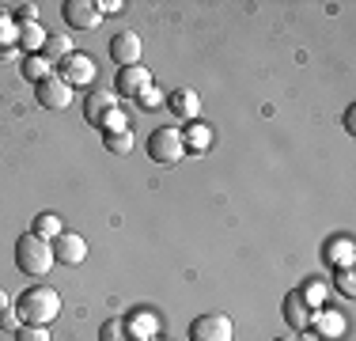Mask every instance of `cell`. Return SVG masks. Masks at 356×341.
<instances>
[{"label": "cell", "mask_w": 356, "mask_h": 341, "mask_svg": "<svg viewBox=\"0 0 356 341\" xmlns=\"http://www.w3.org/2000/svg\"><path fill=\"white\" fill-rule=\"evenodd\" d=\"M326 262H330V266L349 269V262H353V239H330V243H326Z\"/></svg>", "instance_id": "2e32d148"}, {"label": "cell", "mask_w": 356, "mask_h": 341, "mask_svg": "<svg viewBox=\"0 0 356 341\" xmlns=\"http://www.w3.org/2000/svg\"><path fill=\"white\" fill-rule=\"evenodd\" d=\"M182 156H186V136H182V129H175V125H159V129H152V136H148V159H152V164L171 167Z\"/></svg>", "instance_id": "3957f363"}, {"label": "cell", "mask_w": 356, "mask_h": 341, "mask_svg": "<svg viewBox=\"0 0 356 341\" xmlns=\"http://www.w3.org/2000/svg\"><path fill=\"white\" fill-rule=\"evenodd\" d=\"M46 38H49V31L42 27V23H19V46L27 49V57L42 54V49H46Z\"/></svg>", "instance_id": "5bb4252c"}, {"label": "cell", "mask_w": 356, "mask_h": 341, "mask_svg": "<svg viewBox=\"0 0 356 341\" xmlns=\"http://www.w3.org/2000/svg\"><path fill=\"white\" fill-rule=\"evenodd\" d=\"M152 341H163V338H152Z\"/></svg>", "instance_id": "836d02e7"}, {"label": "cell", "mask_w": 356, "mask_h": 341, "mask_svg": "<svg viewBox=\"0 0 356 341\" xmlns=\"http://www.w3.org/2000/svg\"><path fill=\"white\" fill-rule=\"evenodd\" d=\"M19 326H23V319H19V311H15V307H8V311H0V330H8V334H15Z\"/></svg>", "instance_id": "83f0119b"}, {"label": "cell", "mask_w": 356, "mask_h": 341, "mask_svg": "<svg viewBox=\"0 0 356 341\" xmlns=\"http://www.w3.org/2000/svg\"><path fill=\"white\" fill-rule=\"evenodd\" d=\"M311 319H315L311 303L300 296V288H292V292L284 296V322H288L292 330H300V334H303V330H311Z\"/></svg>", "instance_id": "30bf717a"}, {"label": "cell", "mask_w": 356, "mask_h": 341, "mask_svg": "<svg viewBox=\"0 0 356 341\" xmlns=\"http://www.w3.org/2000/svg\"><path fill=\"white\" fill-rule=\"evenodd\" d=\"M167 106H171L178 118H197L201 114V99H197V91H190V88L171 91V95H167Z\"/></svg>", "instance_id": "4fadbf2b"}, {"label": "cell", "mask_w": 356, "mask_h": 341, "mask_svg": "<svg viewBox=\"0 0 356 341\" xmlns=\"http://www.w3.org/2000/svg\"><path fill=\"white\" fill-rule=\"evenodd\" d=\"M95 4H99V15H114L125 8V4H118V0H95Z\"/></svg>", "instance_id": "f1b7e54d"}, {"label": "cell", "mask_w": 356, "mask_h": 341, "mask_svg": "<svg viewBox=\"0 0 356 341\" xmlns=\"http://www.w3.org/2000/svg\"><path fill=\"white\" fill-rule=\"evenodd\" d=\"M232 319L224 311H205L190 322V341H232Z\"/></svg>", "instance_id": "277c9868"}, {"label": "cell", "mask_w": 356, "mask_h": 341, "mask_svg": "<svg viewBox=\"0 0 356 341\" xmlns=\"http://www.w3.org/2000/svg\"><path fill=\"white\" fill-rule=\"evenodd\" d=\"M12 338H15V341H54V338H49V330H46V326H31V322H23V326L15 330Z\"/></svg>", "instance_id": "cb8c5ba5"}, {"label": "cell", "mask_w": 356, "mask_h": 341, "mask_svg": "<svg viewBox=\"0 0 356 341\" xmlns=\"http://www.w3.org/2000/svg\"><path fill=\"white\" fill-rule=\"evenodd\" d=\"M103 144H106L110 156H129L137 141H133V133H129V129H122V133H103Z\"/></svg>", "instance_id": "ac0fdd59"}, {"label": "cell", "mask_w": 356, "mask_h": 341, "mask_svg": "<svg viewBox=\"0 0 356 341\" xmlns=\"http://www.w3.org/2000/svg\"><path fill=\"white\" fill-rule=\"evenodd\" d=\"M144 88H152V72L140 65L133 68H118V91H122V99H137Z\"/></svg>", "instance_id": "8fae6325"}, {"label": "cell", "mask_w": 356, "mask_h": 341, "mask_svg": "<svg viewBox=\"0 0 356 341\" xmlns=\"http://www.w3.org/2000/svg\"><path fill=\"white\" fill-rule=\"evenodd\" d=\"M15 311H19V319L31 322V326H49V322L61 315V296L49 285H35L15 300Z\"/></svg>", "instance_id": "6da1fadb"}, {"label": "cell", "mask_w": 356, "mask_h": 341, "mask_svg": "<svg viewBox=\"0 0 356 341\" xmlns=\"http://www.w3.org/2000/svg\"><path fill=\"white\" fill-rule=\"evenodd\" d=\"M345 129L356 133V114H353V110H345Z\"/></svg>", "instance_id": "f546056e"}, {"label": "cell", "mask_w": 356, "mask_h": 341, "mask_svg": "<svg viewBox=\"0 0 356 341\" xmlns=\"http://www.w3.org/2000/svg\"><path fill=\"white\" fill-rule=\"evenodd\" d=\"M99 341H133V338H129V330H125L122 319H106L103 330H99Z\"/></svg>", "instance_id": "7402d4cb"}, {"label": "cell", "mask_w": 356, "mask_h": 341, "mask_svg": "<svg viewBox=\"0 0 356 341\" xmlns=\"http://www.w3.org/2000/svg\"><path fill=\"white\" fill-rule=\"evenodd\" d=\"M54 258L61 262V266H80V262L88 258V239L76 235V232H61L54 239Z\"/></svg>", "instance_id": "ba28073f"}, {"label": "cell", "mask_w": 356, "mask_h": 341, "mask_svg": "<svg viewBox=\"0 0 356 341\" xmlns=\"http://www.w3.org/2000/svg\"><path fill=\"white\" fill-rule=\"evenodd\" d=\"M57 76H61L69 88H72V84H91V80H95V61H91L88 54H76V49H72V54L61 61V72H57Z\"/></svg>", "instance_id": "9c48e42d"}, {"label": "cell", "mask_w": 356, "mask_h": 341, "mask_svg": "<svg viewBox=\"0 0 356 341\" xmlns=\"http://www.w3.org/2000/svg\"><path fill=\"white\" fill-rule=\"evenodd\" d=\"M311 322H318V330H322V334H326V338H341L345 334V319H341V315H315V319H311Z\"/></svg>", "instance_id": "44dd1931"}, {"label": "cell", "mask_w": 356, "mask_h": 341, "mask_svg": "<svg viewBox=\"0 0 356 341\" xmlns=\"http://www.w3.org/2000/svg\"><path fill=\"white\" fill-rule=\"evenodd\" d=\"M99 125H103V133H122V129H129V118H125L122 106H118V110H110V114H106Z\"/></svg>", "instance_id": "d4e9b609"}, {"label": "cell", "mask_w": 356, "mask_h": 341, "mask_svg": "<svg viewBox=\"0 0 356 341\" xmlns=\"http://www.w3.org/2000/svg\"><path fill=\"white\" fill-rule=\"evenodd\" d=\"M334 285H337V292L349 296V300L356 296V277H353V269H337V273H334Z\"/></svg>", "instance_id": "4316f807"}, {"label": "cell", "mask_w": 356, "mask_h": 341, "mask_svg": "<svg viewBox=\"0 0 356 341\" xmlns=\"http://www.w3.org/2000/svg\"><path fill=\"white\" fill-rule=\"evenodd\" d=\"M140 49H144V42H140L137 31H118L114 38H110V57H114L118 68L140 65Z\"/></svg>", "instance_id": "8992f818"}, {"label": "cell", "mask_w": 356, "mask_h": 341, "mask_svg": "<svg viewBox=\"0 0 356 341\" xmlns=\"http://www.w3.org/2000/svg\"><path fill=\"white\" fill-rule=\"evenodd\" d=\"M61 232H65V224H61V216H57V212H42V216L35 220V235L46 239V243H54Z\"/></svg>", "instance_id": "e0dca14e"}, {"label": "cell", "mask_w": 356, "mask_h": 341, "mask_svg": "<svg viewBox=\"0 0 356 341\" xmlns=\"http://www.w3.org/2000/svg\"><path fill=\"white\" fill-rule=\"evenodd\" d=\"M0 311H8V292L0 288Z\"/></svg>", "instance_id": "4dcf8cb0"}, {"label": "cell", "mask_w": 356, "mask_h": 341, "mask_svg": "<svg viewBox=\"0 0 356 341\" xmlns=\"http://www.w3.org/2000/svg\"><path fill=\"white\" fill-rule=\"evenodd\" d=\"M163 102H167V95L156 88V84H152V88H144L140 95H137V106L140 110H156V106H163Z\"/></svg>", "instance_id": "603a6c76"}, {"label": "cell", "mask_w": 356, "mask_h": 341, "mask_svg": "<svg viewBox=\"0 0 356 341\" xmlns=\"http://www.w3.org/2000/svg\"><path fill=\"white\" fill-rule=\"evenodd\" d=\"M182 136H186V148H190V144H193V148H205L209 136H213V133H209V125H197V122H193Z\"/></svg>", "instance_id": "484cf974"}, {"label": "cell", "mask_w": 356, "mask_h": 341, "mask_svg": "<svg viewBox=\"0 0 356 341\" xmlns=\"http://www.w3.org/2000/svg\"><path fill=\"white\" fill-rule=\"evenodd\" d=\"M125 330H129L133 341H152V338H156V315H152V311L133 315V319H125Z\"/></svg>", "instance_id": "9a60e30c"}, {"label": "cell", "mask_w": 356, "mask_h": 341, "mask_svg": "<svg viewBox=\"0 0 356 341\" xmlns=\"http://www.w3.org/2000/svg\"><path fill=\"white\" fill-rule=\"evenodd\" d=\"M72 54V38H54V34H49L46 38V49H42V57H46V61H65V57Z\"/></svg>", "instance_id": "d6986e66"}, {"label": "cell", "mask_w": 356, "mask_h": 341, "mask_svg": "<svg viewBox=\"0 0 356 341\" xmlns=\"http://www.w3.org/2000/svg\"><path fill=\"white\" fill-rule=\"evenodd\" d=\"M303 341H322L318 334H311V330H303Z\"/></svg>", "instance_id": "1f68e13d"}, {"label": "cell", "mask_w": 356, "mask_h": 341, "mask_svg": "<svg viewBox=\"0 0 356 341\" xmlns=\"http://www.w3.org/2000/svg\"><path fill=\"white\" fill-rule=\"evenodd\" d=\"M35 99H38L46 110H65V106L72 102V88H69V84H65L57 72H49L46 80L35 84Z\"/></svg>", "instance_id": "5b68a950"}, {"label": "cell", "mask_w": 356, "mask_h": 341, "mask_svg": "<svg viewBox=\"0 0 356 341\" xmlns=\"http://www.w3.org/2000/svg\"><path fill=\"white\" fill-rule=\"evenodd\" d=\"M110 110H118V95H114V91H95V95L83 102V118H88V122H95V125L103 122Z\"/></svg>", "instance_id": "7c38bea8"}, {"label": "cell", "mask_w": 356, "mask_h": 341, "mask_svg": "<svg viewBox=\"0 0 356 341\" xmlns=\"http://www.w3.org/2000/svg\"><path fill=\"white\" fill-rule=\"evenodd\" d=\"M23 76H27V80H35V84L46 80V76H49V61L42 54H31L27 61H23Z\"/></svg>", "instance_id": "ffe728a7"}, {"label": "cell", "mask_w": 356, "mask_h": 341, "mask_svg": "<svg viewBox=\"0 0 356 341\" xmlns=\"http://www.w3.org/2000/svg\"><path fill=\"white\" fill-rule=\"evenodd\" d=\"M61 12H65V23H69L72 31H95L99 23H103L95 0H65Z\"/></svg>", "instance_id": "52a82bcc"}, {"label": "cell", "mask_w": 356, "mask_h": 341, "mask_svg": "<svg viewBox=\"0 0 356 341\" xmlns=\"http://www.w3.org/2000/svg\"><path fill=\"white\" fill-rule=\"evenodd\" d=\"M273 341H296V338H273Z\"/></svg>", "instance_id": "d6a6232c"}, {"label": "cell", "mask_w": 356, "mask_h": 341, "mask_svg": "<svg viewBox=\"0 0 356 341\" xmlns=\"http://www.w3.org/2000/svg\"><path fill=\"white\" fill-rule=\"evenodd\" d=\"M54 243L38 239L35 232H23L15 239V266H19L23 277H46L54 269Z\"/></svg>", "instance_id": "7a4b0ae2"}]
</instances>
